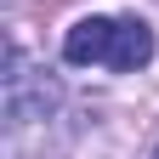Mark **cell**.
<instances>
[{"label": "cell", "mask_w": 159, "mask_h": 159, "mask_svg": "<svg viewBox=\"0 0 159 159\" xmlns=\"http://www.w3.org/2000/svg\"><path fill=\"white\" fill-rule=\"evenodd\" d=\"M0 97H6V125H11V131H23V125H40V119H51V114H57L63 85H57V74H51V68H40L34 57L11 40Z\"/></svg>", "instance_id": "obj_1"}, {"label": "cell", "mask_w": 159, "mask_h": 159, "mask_svg": "<svg viewBox=\"0 0 159 159\" xmlns=\"http://www.w3.org/2000/svg\"><path fill=\"white\" fill-rule=\"evenodd\" d=\"M148 63H153V29L142 23V17H114L102 68H114V74H136V68H148Z\"/></svg>", "instance_id": "obj_2"}, {"label": "cell", "mask_w": 159, "mask_h": 159, "mask_svg": "<svg viewBox=\"0 0 159 159\" xmlns=\"http://www.w3.org/2000/svg\"><path fill=\"white\" fill-rule=\"evenodd\" d=\"M148 159H159V148H153V153H148Z\"/></svg>", "instance_id": "obj_3"}]
</instances>
